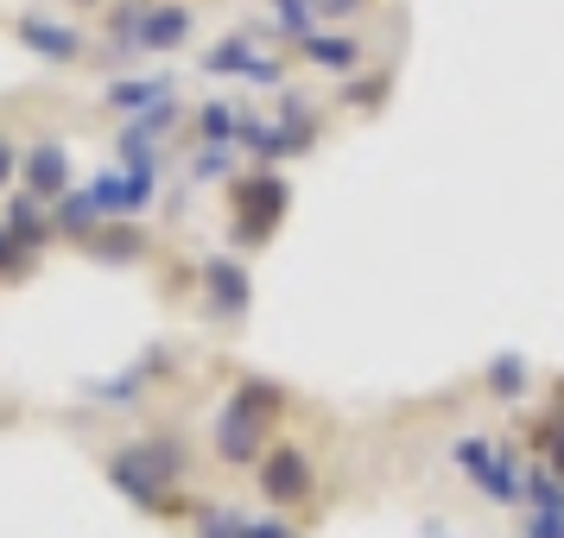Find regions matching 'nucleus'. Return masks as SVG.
I'll return each mask as SVG.
<instances>
[{
  "instance_id": "7ed1b4c3",
  "label": "nucleus",
  "mask_w": 564,
  "mask_h": 538,
  "mask_svg": "<svg viewBox=\"0 0 564 538\" xmlns=\"http://www.w3.org/2000/svg\"><path fill=\"white\" fill-rule=\"evenodd\" d=\"M311 57H317V64H343V57L356 64V45H343V39H317V45H311Z\"/></svg>"
},
{
  "instance_id": "f257e3e1",
  "label": "nucleus",
  "mask_w": 564,
  "mask_h": 538,
  "mask_svg": "<svg viewBox=\"0 0 564 538\" xmlns=\"http://www.w3.org/2000/svg\"><path fill=\"white\" fill-rule=\"evenodd\" d=\"M260 487H267L273 501H299V494H311V457H299V450H280V457L267 462Z\"/></svg>"
},
{
  "instance_id": "f03ea898",
  "label": "nucleus",
  "mask_w": 564,
  "mask_h": 538,
  "mask_svg": "<svg viewBox=\"0 0 564 538\" xmlns=\"http://www.w3.org/2000/svg\"><path fill=\"white\" fill-rule=\"evenodd\" d=\"M26 178H32V190H45V197H57L64 190V153H32L26 158Z\"/></svg>"
}]
</instances>
